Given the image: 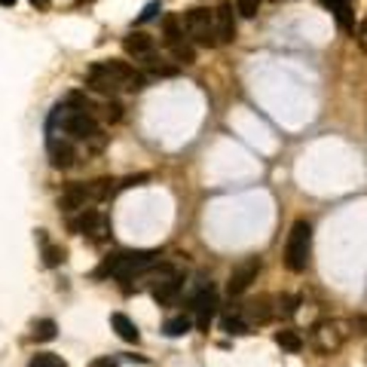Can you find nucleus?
Instances as JSON below:
<instances>
[{
	"instance_id": "25",
	"label": "nucleus",
	"mask_w": 367,
	"mask_h": 367,
	"mask_svg": "<svg viewBox=\"0 0 367 367\" xmlns=\"http://www.w3.org/2000/svg\"><path fill=\"white\" fill-rule=\"evenodd\" d=\"M98 117L105 122H119L122 119V105L119 101H105V105H98Z\"/></svg>"
},
{
	"instance_id": "8",
	"label": "nucleus",
	"mask_w": 367,
	"mask_h": 367,
	"mask_svg": "<svg viewBox=\"0 0 367 367\" xmlns=\"http://www.w3.org/2000/svg\"><path fill=\"white\" fill-rule=\"evenodd\" d=\"M184 291V275L175 267H166L159 263L156 267V282H153V300L159 306H169L178 300V294Z\"/></svg>"
},
{
	"instance_id": "15",
	"label": "nucleus",
	"mask_w": 367,
	"mask_h": 367,
	"mask_svg": "<svg viewBox=\"0 0 367 367\" xmlns=\"http://www.w3.org/2000/svg\"><path fill=\"white\" fill-rule=\"evenodd\" d=\"M272 297H257V300H248L242 306V312H245V319H248L251 324H267L272 315H275V309H272Z\"/></svg>"
},
{
	"instance_id": "7",
	"label": "nucleus",
	"mask_w": 367,
	"mask_h": 367,
	"mask_svg": "<svg viewBox=\"0 0 367 367\" xmlns=\"http://www.w3.org/2000/svg\"><path fill=\"white\" fill-rule=\"evenodd\" d=\"M68 230L74 233V236H89L92 242H101L110 236V220H107V214H101L98 208L89 206L68 220Z\"/></svg>"
},
{
	"instance_id": "17",
	"label": "nucleus",
	"mask_w": 367,
	"mask_h": 367,
	"mask_svg": "<svg viewBox=\"0 0 367 367\" xmlns=\"http://www.w3.org/2000/svg\"><path fill=\"white\" fill-rule=\"evenodd\" d=\"M220 328L227 331V334H233V336H242V334H248V331H251V321L245 319L242 306H236V309H227V312H223Z\"/></svg>"
},
{
	"instance_id": "10",
	"label": "nucleus",
	"mask_w": 367,
	"mask_h": 367,
	"mask_svg": "<svg viewBox=\"0 0 367 367\" xmlns=\"http://www.w3.org/2000/svg\"><path fill=\"white\" fill-rule=\"evenodd\" d=\"M193 312H196V328L208 331L214 312H218V291L211 288V282H206L196 294H193Z\"/></svg>"
},
{
	"instance_id": "27",
	"label": "nucleus",
	"mask_w": 367,
	"mask_h": 367,
	"mask_svg": "<svg viewBox=\"0 0 367 367\" xmlns=\"http://www.w3.org/2000/svg\"><path fill=\"white\" fill-rule=\"evenodd\" d=\"M260 4H263V0H236V13L242 18H254L260 13Z\"/></svg>"
},
{
	"instance_id": "21",
	"label": "nucleus",
	"mask_w": 367,
	"mask_h": 367,
	"mask_svg": "<svg viewBox=\"0 0 367 367\" xmlns=\"http://www.w3.org/2000/svg\"><path fill=\"white\" fill-rule=\"evenodd\" d=\"M190 328H193L190 315H175V319H169L166 324H162V334L166 336H184V334H190Z\"/></svg>"
},
{
	"instance_id": "34",
	"label": "nucleus",
	"mask_w": 367,
	"mask_h": 367,
	"mask_svg": "<svg viewBox=\"0 0 367 367\" xmlns=\"http://www.w3.org/2000/svg\"><path fill=\"white\" fill-rule=\"evenodd\" d=\"M275 4H282V0H275Z\"/></svg>"
},
{
	"instance_id": "6",
	"label": "nucleus",
	"mask_w": 367,
	"mask_h": 367,
	"mask_svg": "<svg viewBox=\"0 0 367 367\" xmlns=\"http://www.w3.org/2000/svg\"><path fill=\"white\" fill-rule=\"evenodd\" d=\"M184 31H187V37L196 46H206V49L218 46V34H214V16H211V9H206V6H196V9H190V13L184 16Z\"/></svg>"
},
{
	"instance_id": "20",
	"label": "nucleus",
	"mask_w": 367,
	"mask_h": 367,
	"mask_svg": "<svg viewBox=\"0 0 367 367\" xmlns=\"http://www.w3.org/2000/svg\"><path fill=\"white\" fill-rule=\"evenodd\" d=\"M31 336H34L37 343H49V340H55V336H58V324L53 319H40V321H34Z\"/></svg>"
},
{
	"instance_id": "4",
	"label": "nucleus",
	"mask_w": 367,
	"mask_h": 367,
	"mask_svg": "<svg viewBox=\"0 0 367 367\" xmlns=\"http://www.w3.org/2000/svg\"><path fill=\"white\" fill-rule=\"evenodd\" d=\"M312 257V223L309 220H294V227L284 242V267L291 272H303Z\"/></svg>"
},
{
	"instance_id": "32",
	"label": "nucleus",
	"mask_w": 367,
	"mask_h": 367,
	"mask_svg": "<svg viewBox=\"0 0 367 367\" xmlns=\"http://www.w3.org/2000/svg\"><path fill=\"white\" fill-rule=\"evenodd\" d=\"M321 4H324V6H328V9H334L336 4H343V0H321Z\"/></svg>"
},
{
	"instance_id": "24",
	"label": "nucleus",
	"mask_w": 367,
	"mask_h": 367,
	"mask_svg": "<svg viewBox=\"0 0 367 367\" xmlns=\"http://www.w3.org/2000/svg\"><path fill=\"white\" fill-rule=\"evenodd\" d=\"M275 343H279L284 352H300L303 349V340H300L297 331H279L275 334Z\"/></svg>"
},
{
	"instance_id": "1",
	"label": "nucleus",
	"mask_w": 367,
	"mask_h": 367,
	"mask_svg": "<svg viewBox=\"0 0 367 367\" xmlns=\"http://www.w3.org/2000/svg\"><path fill=\"white\" fill-rule=\"evenodd\" d=\"M49 135H65L80 144H89L92 150H101L107 144V135L98 122V105L86 95H70L65 105H58L49 117Z\"/></svg>"
},
{
	"instance_id": "14",
	"label": "nucleus",
	"mask_w": 367,
	"mask_h": 367,
	"mask_svg": "<svg viewBox=\"0 0 367 367\" xmlns=\"http://www.w3.org/2000/svg\"><path fill=\"white\" fill-rule=\"evenodd\" d=\"M153 46H156V40L150 34H144V31H132V34L122 40V49H126L135 61H144L147 55H153Z\"/></svg>"
},
{
	"instance_id": "30",
	"label": "nucleus",
	"mask_w": 367,
	"mask_h": 367,
	"mask_svg": "<svg viewBox=\"0 0 367 367\" xmlns=\"http://www.w3.org/2000/svg\"><path fill=\"white\" fill-rule=\"evenodd\" d=\"M355 40H358V46L364 49V53H367V18H364V22L358 25V31H355Z\"/></svg>"
},
{
	"instance_id": "28",
	"label": "nucleus",
	"mask_w": 367,
	"mask_h": 367,
	"mask_svg": "<svg viewBox=\"0 0 367 367\" xmlns=\"http://www.w3.org/2000/svg\"><path fill=\"white\" fill-rule=\"evenodd\" d=\"M159 13H162L159 4H150V6H144V13L138 16V25H144V22H150V18H156Z\"/></svg>"
},
{
	"instance_id": "19",
	"label": "nucleus",
	"mask_w": 367,
	"mask_h": 367,
	"mask_svg": "<svg viewBox=\"0 0 367 367\" xmlns=\"http://www.w3.org/2000/svg\"><path fill=\"white\" fill-rule=\"evenodd\" d=\"M110 324H114V331L119 334V340H126V343H138L141 340L138 324L132 321L126 312H114V315H110Z\"/></svg>"
},
{
	"instance_id": "5",
	"label": "nucleus",
	"mask_w": 367,
	"mask_h": 367,
	"mask_svg": "<svg viewBox=\"0 0 367 367\" xmlns=\"http://www.w3.org/2000/svg\"><path fill=\"white\" fill-rule=\"evenodd\" d=\"M355 334L352 328V321H346V319H324L319 321L312 328V349L315 352H321V355H334V352H340L346 340Z\"/></svg>"
},
{
	"instance_id": "12",
	"label": "nucleus",
	"mask_w": 367,
	"mask_h": 367,
	"mask_svg": "<svg viewBox=\"0 0 367 367\" xmlns=\"http://www.w3.org/2000/svg\"><path fill=\"white\" fill-rule=\"evenodd\" d=\"M77 141H70L65 135H49L46 147H49V162H53L55 169H70L77 166Z\"/></svg>"
},
{
	"instance_id": "9",
	"label": "nucleus",
	"mask_w": 367,
	"mask_h": 367,
	"mask_svg": "<svg viewBox=\"0 0 367 367\" xmlns=\"http://www.w3.org/2000/svg\"><path fill=\"white\" fill-rule=\"evenodd\" d=\"M98 202V193H95V184H70V187L58 196V208L65 214H77L89 206Z\"/></svg>"
},
{
	"instance_id": "22",
	"label": "nucleus",
	"mask_w": 367,
	"mask_h": 367,
	"mask_svg": "<svg viewBox=\"0 0 367 367\" xmlns=\"http://www.w3.org/2000/svg\"><path fill=\"white\" fill-rule=\"evenodd\" d=\"M196 43L187 37V40H181L178 46H171V55H175V61H181V65H193L196 61V49H193Z\"/></svg>"
},
{
	"instance_id": "13",
	"label": "nucleus",
	"mask_w": 367,
	"mask_h": 367,
	"mask_svg": "<svg viewBox=\"0 0 367 367\" xmlns=\"http://www.w3.org/2000/svg\"><path fill=\"white\" fill-rule=\"evenodd\" d=\"M214 16V34H218V46H227L236 40V18H233V6L227 0H220L218 6L211 9Z\"/></svg>"
},
{
	"instance_id": "23",
	"label": "nucleus",
	"mask_w": 367,
	"mask_h": 367,
	"mask_svg": "<svg viewBox=\"0 0 367 367\" xmlns=\"http://www.w3.org/2000/svg\"><path fill=\"white\" fill-rule=\"evenodd\" d=\"M28 367H68V361L55 352H37V355H31Z\"/></svg>"
},
{
	"instance_id": "2",
	"label": "nucleus",
	"mask_w": 367,
	"mask_h": 367,
	"mask_svg": "<svg viewBox=\"0 0 367 367\" xmlns=\"http://www.w3.org/2000/svg\"><path fill=\"white\" fill-rule=\"evenodd\" d=\"M86 86L98 95H117V92H138L147 86V74L132 68L129 61H95L86 70Z\"/></svg>"
},
{
	"instance_id": "18",
	"label": "nucleus",
	"mask_w": 367,
	"mask_h": 367,
	"mask_svg": "<svg viewBox=\"0 0 367 367\" xmlns=\"http://www.w3.org/2000/svg\"><path fill=\"white\" fill-rule=\"evenodd\" d=\"M181 40H187V31H184V18L162 16V43L171 49V46H178Z\"/></svg>"
},
{
	"instance_id": "31",
	"label": "nucleus",
	"mask_w": 367,
	"mask_h": 367,
	"mask_svg": "<svg viewBox=\"0 0 367 367\" xmlns=\"http://www.w3.org/2000/svg\"><path fill=\"white\" fill-rule=\"evenodd\" d=\"M31 6H37V9H49V4H53V0H28Z\"/></svg>"
},
{
	"instance_id": "29",
	"label": "nucleus",
	"mask_w": 367,
	"mask_h": 367,
	"mask_svg": "<svg viewBox=\"0 0 367 367\" xmlns=\"http://www.w3.org/2000/svg\"><path fill=\"white\" fill-rule=\"evenodd\" d=\"M89 367H119V361L110 358V355H101V358H92Z\"/></svg>"
},
{
	"instance_id": "26",
	"label": "nucleus",
	"mask_w": 367,
	"mask_h": 367,
	"mask_svg": "<svg viewBox=\"0 0 367 367\" xmlns=\"http://www.w3.org/2000/svg\"><path fill=\"white\" fill-rule=\"evenodd\" d=\"M294 312H297V297H291V294H282V297H275V315H282V319H291Z\"/></svg>"
},
{
	"instance_id": "16",
	"label": "nucleus",
	"mask_w": 367,
	"mask_h": 367,
	"mask_svg": "<svg viewBox=\"0 0 367 367\" xmlns=\"http://www.w3.org/2000/svg\"><path fill=\"white\" fill-rule=\"evenodd\" d=\"M37 242H40V248H43V263H46L49 270H53V267H61V263L68 260V251L61 248V245H53V242H49L46 230H37Z\"/></svg>"
},
{
	"instance_id": "11",
	"label": "nucleus",
	"mask_w": 367,
	"mask_h": 367,
	"mask_svg": "<svg viewBox=\"0 0 367 367\" xmlns=\"http://www.w3.org/2000/svg\"><path fill=\"white\" fill-rule=\"evenodd\" d=\"M257 272H260V257H245L236 270L230 272V282H227V294L230 297H239L251 288V282H257Z\"/></svg>"
},
{
	"instance_id": "33",
	"label": "nucleus",
	"mask_w": 367,
	"mask_h": 367,
	"mask_svg": "<svg viewBox=\"0 0 367 367\" xmlns=\"http://www.w3.org/2000/svg\"><path fill=\"white\" fill-rule=\"evenodd\" d=\"M0 6H16V0H0Z\"/></svg>"
},
{
	"instance_id": "3",
	"label": "nucleus",
	"mask_w": 367,
	"mask_h": 367,
	"mask_svg": "<svg viewBox=\"0 0 367 367\" xmlns=\"http://www.w3.org/2000/svg\"><path fill=\"white\" fill-rule=\"evenodd\" d=\"M159 263V251H122V254H110L105 263L95 270V279H117V282H129L135 275H147L150 270H156Z\"/></svg>"
}]
</instances>
